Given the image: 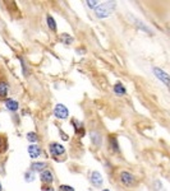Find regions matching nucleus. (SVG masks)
I'll list each match as a JSON object with an SVG mask.
<instances>
[{
    "label": "nucleus",
    "mask_w": 170,
    "mask_h": 191,
    "mask_svg": "<svg viewBox=\"0 0 170 191\" xmlns=\"http://www.w3.org/2000/svg\"><path fill=\"white\" fill-rule=\"evenodd\" d=\"M46 163H44V162H33V163L31 164V171L32 172H42L44 169H46Z\"/></svg>",
    "instance_id": "obj_8"
},
{
    "label": "nucleus",
    "mask_w": 170,
    "mask_h": 191,
    "mask_svg": "<svg viewBox=\"0 0 170 191\" xmlns=\"http://www.w3.org/2000/svg\"><path fill=\"white\" fill-rule=\"evenodd\" d=\"M114 92H115V94H118V96H123V94L127 93V89L124 88V86H123L122 83L118 82L115 84V87H114Z\"/></svg>",
    "instance_id": "obj_11"
},
{
    "label": "nucleus",
    "mask_w": 170,
    "mask_h": 191,
    "mask_svg": "<svg viewBox=\"0 0 170 191\" xmlns=\"http://www.w3.org/2000/svg\"><path fill=\"white\" fill-rule=\"evenodd\" d=\"M120 182H122L124 186H132L134 183L133 175L129 173V172H127V171L122 172V173H120Z\"/></svg>",
    "instance_id": "obj_5"
},
{
    "label": "nucleus",
    "mask_w": 170,
    "mask_h": 191,
    "mask_svg": "<svg viewBox=\"0 0 170 191\" xmlns=\"http://www.w3.org/2000/svg\"><path fill=\"white\" fill-rule=\"evenodd\" d=\"M134 23H136L137 24V27H139V30H142V31H145V32H147V33H151V31L150 30H148V27L147 26H145L142 22H139V20H134Z\"/></svg>",
    "instance_id": "obj_16"
},
{
    "label": "nucleus",
    "mask_w": 170,
    "mask_h": 191,
    "mask_svg": "<svg viewBox=\"0 0 170 191\" xmlns=\"http://www.w3.org/2000/svg\"><path fill=\"white\" fill-rule=\"evenodd\" d=\"M59 191H74V189L70 187V186H68V185H61V186L59 187Z\"/></svg>",
    "instance_id": "obj_21"
},
{
    "label": "nucleus",
    "mask_w": 170,
    "mask_h": 191,
    "mask_svg": "<svg viewBox=\"0 0 170 191\" xmlns=\"http://www.w3.org/2000/svg\"><path fill=\"white\" fill-rule=\"evenodd\" d=\"M40 179H41V181L44 182V183H51L54 181L53 173H51V171H49V169H44V171L41 172Z\"/></svg>",
    "instance_id": "obj_6"
},
{
    "label": "nucleus",
    "mask_w": 170,
    "mask_h": 191,
    "mask_svg": "<svg viewBox=\"0 0 170 191\" xmlns=\"http://www.w3.org/2000/svg\"><path fill=\"white\" fill-rule=\"evenodd\" d=\"M50 153H51L53 157L58 158V157H60V155H63V154L65 153V148L63 147L61 144L51 143V144H50Z\"/></svg>",
    "instance_id": "obj_3"
},
{
    "label": "nucleus",
    "mask_w": 170,
    "mask_h": 191,
    "mask_svg": "<svg viewBox=\"0 0 170 191\" xmlns=\"http://www.w3.org/2000/svg\"><path fill=\"white\" fill-rule=\"evenodd\" d=\"M27 139L30 140L31 143H35V141L39 140V136H37V134H35V133H28L27 134Z\"/></svg>",
    "instance_id": "obj_17"
},
{
    "label": "nucleus",
    "mask_w": 170,
    "mask_h": 191,
    "mask_svg": "<svg viewBox=\"0 0 170 191\" xmlns=\"http://www.w3.org/2000/svg\"><path fill=\"white\" fill-rule=\"evenodd\" d=\"M91 139H92V143H94L95 145H101V135L97 131L91 133Z\"/></svg>",
    "instance_id": "obj_12"
},
{
    "label": "nucleus",
    "mask_w": 170,
    "mask_h": 191,
    "mask_svg": "<svg viewBox=\"0 0 170 191\" xmlns=\"http://www.w3.org/2000/svg\"><path fill=\"white\" fill-rule=\"evenodd\" d=\"M28 154H30V157L31 158H37L40 157V154H41V149L37 147V145H30L28 147Z\"/></svg>",
    "instance_id": "obj_9"
},
{
    "label": "nucleus",
    "mask_w": 170,
    "mask_h": 191,
    "mask_svg": "<svg viewBox=\"0 0 170 191\" xmlns=\"http://www.w3.org/2000/svg\"><path fill=\"white\" fill-rule=\"evenodd\" d=\"M91 182H92V185H94V186H101L102 185V176L100 175V173H98V172H92V175H91Z\"/></svg>",
    "instance_id": "obj_7"
},
{
    "label": "nucleus",
    "mask_w": 170,
    "mask_h": 191,
    "mask_svg": "<svg viewBox=\"0 0 170 191\" xmlns=\"http://www.w3.org/2000/svg\"><path fill=\"white\" fill-rule=\"evenodd\" d=\"M24 179H26V181H27V182H32V181L35 180V175H33V172H32V171H30V172L24 173Z\"/></svg>",
    "instance_id": "obj_19"
},
{
    "label": "nucleus",
    "mask_w": 170,
    "mask_h": 191,
    "mask_svg": "<svg viewBox=\"0 0 170 191\" xmlns=\"http://www.w3.org/2000/svg\"><path fill=\"white\" fill-rule=\"evenodd\" d=\"M5 106L9 111H17L18 110V102L12 100V98H8V100L5 101Z\"/></svg>",
    "instance_id": "obj_10"
},
{
    "label": "nucleus",
    "mask_w": 170,
    "mask_h": 191,
    "mask_svg": "<svg viewBox=\"0 0 170 191\" xmlns=\"http://www.w3.org/2000/svg\"><path fill=\"white\" fill-rule=\"evenodd\" d=\"M115 5H116L115 2H105V3H102L101 5L98 4L97 8L95 9L96 17L100 18V19H104V18H106V17H109L110 14L113 13V10L115 9Z\"/></svg>",
    "instance_id": "obj_1"
},
{
    "label": "nucleus",
    "mask_w": 170,
    "mask_h": 191,
    "mask_svg": "<svg viewBox=\"0 0 170 191\" xmlns=\"http://www.w3.org/2000/svg\"><path fill=\"white\" fill-rule=\"evenodd\" d=\"M60 40L64 42L65 45H69V44H72V42H73V38L70 37V36H68V34H61V38Z\"/></svg>",
    "instance_id": "obj_18"
},
{
    "label": "nucleus",
    "mask_w": 170,
    "mask_h": 191,
    "mask_svg": "<svg viewBox=\"0 0 170 191\" xmlns=\"http://www.w3.org/2000/svg\"><path fill=\"white\" fill-rule=\"evenodd\" d=\"M0 148H2V139H0Z\"/></svg>",
    "instance_id": "obj_23"
},
{
    "label": "nucleus",
    "mask_w": 170,
    "mask_h": 191,
    "mask_svg": "<svg viewBox=\"0 0 170 191\" xmlns=\"http://www.w3.org/2000/svg\"><path fill=\"white\" fill-rule=\"evenodd\" d=\"M153 74L159 80H161L166 87H169V75H168V73H165L164 70L160 69V68H153Z\"/></svg>",
    "instance_id": "obj_4"
},
{
    "label": "nucleus",
    "mask_w": 170,
    "mask_h": 191,
    "mask_svg": "<svg viewBox=\"0 0 170 191\" xmlns=\"http://www.w3.org/2000/svg\"><path fill=\"white\" fill-rule=\"evenodd\" d=\"M8 90H9L8 84L4 82H0V97H5L6 93H8Z\"/></svg>",
    "instance_id": "obj_13"
},
{
    "label": "nucleus",
    "mask_w": 170,
    "mask_h": 191,
    "mask_svg": "<svg viewBox=\"0 0 170 191\" xmlns=\"http://www.w3.org/2000/svg\"><path fill=\"white\" fill-rule=\"evenodd\" d=\"M46 23H47L49 28H50L51 31H55L56 30V23H55V20H54V18L51 16H47L46 17Z\"/></svg>",
    "instance_id": "obj_14"
},
{
    "label": "nucleus",
    "mask_w": 170,
    "mask_h": 191,
    "mask_svg": "<svg viewBox=\"0 0 170 191\" xmlns=\"http://www.w3.org/2000/svg\"><path fill=\"white\" fill-rule=\"evenodd\" d=\"M102 191H110V190H108V189H106V190H102Z\"/></svg>",
    "instance_id": "obj_25"
},
{
    "label": "nucleus",
    "mask_w": 170,
    "mask_h": 191,
    "mask_svg": "<svg viewBox=\"0 0 170 191\" xmlns=\"http://www.w3.org/2000/svg\"><path fill=\"white\" fill-rule=\"evenodd\" d=\"M54 115L58 118L64 120V118H67L69 116V111H68V108L65 107L64 104H56L55 108H54Z\"/></svg>",
    "instance_id": "obj_2"
},
{
    "label": "nucleus",
    "mask_w": 170,
    "mask_h": 191,
    "mask_svg": "<svg viewBox=\"0 0 170 191\" xmlns=\"http://www.w3.org/2000/svg\"><path fill=\"white\" fill-rule=\"evenodd\" d=\"M0 191H2V183H0Z\"/></svg>",
    "instance_id": "obj_24"
},
{
    "label": "nucleus",
    "mask_w": 170,
    "mask_h": 191,
    "mask_svg": "<svg viewBox=\"0 0 170 191\" xmlns=\"http://www.w3.org/2000/svg\"><path fill=\"white\" fill-rule=\"evenodd\" d=\"M86 5L88 6V8H91V9H96L97 8V5H98V2H86Z\"/></svg>",
    "instance_id": "obj_20"
},
{
    "label": "nucleus",
    "mask_w": 170,
    "mask_h": 191,
    "mask_svg": "<svg viewBox=\"0 0 170 191\" xmlns=\"http://www.w3.org/2000/svg\"><path fill=\"white\" fill-rule=\"evenodd\" d=\"M109 143H110V145H111V148H113V150L118 153V152H119V147H118V141H116V139H115V138H110Z\"/></svg>",
    "instance_id": "obj_15"
},
{
    "label": "nucleus",
    "mask_w": 170,
    "mask_h": 191,
    "mask_svg": "<svg viewBox=\"0 0 170 191\" xmlns=\"http://www.w3.org/2000/svg\"><path fill=\"white\" fill-rule=\"evenodd\" d=\"M42 190H44V191H54V189H51V187H44Z\"/></svg>",
    "instance_id": "obj_22"
}]
</instances>
